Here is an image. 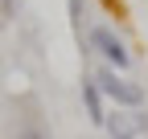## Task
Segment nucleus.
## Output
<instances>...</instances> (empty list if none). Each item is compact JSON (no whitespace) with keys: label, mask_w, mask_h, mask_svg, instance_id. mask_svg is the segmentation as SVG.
Here are the masks:
<instances>
[{"label":"nucleus","mask_w":148,"mask_h":139,"mask_svg":"<svg viewBox=\"0 0 148 139\" xmlns=\"http://www.w3.org/2000/svg\"><path fill=\"white\" fill-rule=\"evenodd\" d=\"M95 82H99V94H107L115 107H140V102H144V90H140L136 82L115 78V70H99Z\"/></svg>","instance_id":"obj_1"},{"label":"nucleus","mask_w":148,"mask_h":139,"mask_svg":"<svg viewBox=\"0 0 148 139\" xmlns=\"http://www.w3.org/2000/svg\"><path fill=\"white\" fill-rule=\"evenodd\" d=\"M90 45H95L99 49V53L111 61V70H127V61H132V53H127V45L115 37V33H111V29H90Z\"/></svg>","instance_id":"obj_2"},{"label":"nucleus","mask_w":148,"mask_h":139,"mask_svg":"<svg viewBox=\"0 0 148 139\" xmlns=\"http://www.w3.org/2000/svg\"><path fill=\"white\" fill-rule=\"evenodd\" d=\"M103 127L111 131V139H136L140 131H148V115H123V111H115V115H107Z\"/></svg>","instance_id":"obj_3"},{"label":"nucleus","mask_w":148,"mask_h":139,"mask_svg":"<svg viewBox=\"0 0 148 139\" xmlns=\"http://www.w3.org/2000/svg\"><path fill=\"white\" fill-rule=\"evenodd\" d=\"M82 102H86V115H90V123H107V115H103V94H99V82L90 78V82H82Z\"/></svg>","instance_id":"obj_4"},{"label":"nucleus","mask_w":148,"mask_h":139,"mask_svg":"<svg viewBox=\"0 0 148 139\" xmlns=\"http://www.w3.org/2000/svg\"><path fill=\"white\" fill-rule=\"evenodd\" d=\"M16 4H21V0H0V16H4V21H8V16L16 12Z\"/></svg>","instance_id":"obj_5"},{"label":"nucleus","mask_w":148,"mask_h":139,"mask_svg":"<svg viewBox=\"0 0 148 139\" xmlns=\"http://www.w3.org/2000/svg\"><path fill=\"white\" fill-rule=\"evenodd\" d=\"M16 139H45V135H41V131H33V127H29V131H21V135H16Z\"/></svg>","instance_id":"obj_6"}]
</instances>
